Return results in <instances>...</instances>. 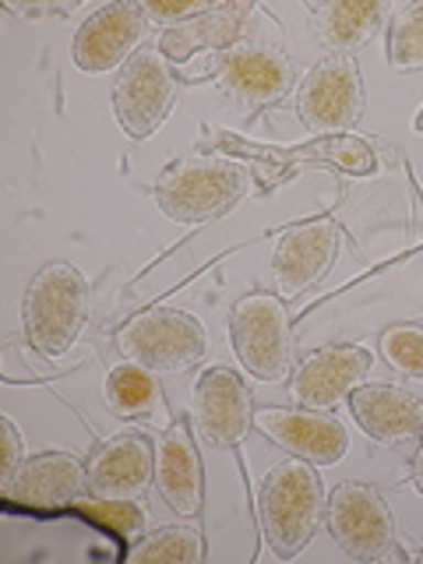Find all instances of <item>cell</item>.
Segmentation results:
<instances>
[{
  "label": "cell",
  "mask_w": 423,
  "mask_h": 564,
  "mask_svg": "<svg viewBox=\"0 0 423 564\" xmlns=\"http://www.w3.org/2000/svg\"><path fill=\"white\" fill-rule=\"evenodd\" d=\"M328 494L317 466L304 458H282L258 487V519L261 536L279 561H293L314 540L317 525L325 519Z\"/></svg>",
  "instance_id": "6da1fadb"
},
{
  "label": "cell",
  "mask_w": 423,
  "mask_h": 564,
  "mask_svg": "<svg viewBox=\"0 0 423 564\" xmlns=\"http://www.w3.org/2000/svg\"><path fill=\"white\" fill-rule=\"evenodd\" d=\"M88 322V282L70 261H50L29 279L22 300L25 339L35 352L57 360L78 343Z\"/></svg>",
  "instance_id": "7a4b0ae2"
},
{
  "label": "cell",
  "mask_w": 423,
  "mask_h": 564,
  "mask_svg": "<svg viewBox=\"0 0 423 564\" xmlns=\"http://www.w3.org/2000/svg\"><path fill=\"white\" fill-rule=\"evenodd\" d=\"M243 187L247 173L237 163L216 155H191L159 176L152 198L166 219L181 226H202L226 216L240 202Z\"/></svg>",
  "instance_id": "3957f363"
},
{
  "label": "cell",
  "mask_w": 423,
  "mask_h": 564,
  "mask_svg": "<svg viewBox=\"0 0 423 564\" xmlns=\"http://www.w3.org/2000/svg\"><path fill=\"white\" fill-rule=\"evenodd\" d=\"M229 343L240 367L258 381L279 384L293 370V325L279 293H247L229 311Z\"/></svg>",
  "instance_id": "277c9868"
},
{
  "label": "cell",
  "mask_w": 423,
  "mask_h": 564,
  "mask_svg": "<svg viewBox=\"0 0 423 564\" xmlns=\"http://www.w3.org/2000/svg\"><path fill=\"white\" fill-rule=\"evenodd\" d=\"M117 349L128 364L149 367L155 375H184L208 352V332L187 311L152 307L120 325Z\"/></svg>",
  "instance_id": "5b68a950"
},
{
  "label": "cell",
  "mask_w": 423,
  "mask_h": 564,
  "mask_svg": "<svg viewBox=\"0 0 423 564\" xmlns=\"http://www.w3.org/2000/svg\"><path fill=\"white\" fill-rule=\"evenodd\" d=\"M176 93H181V82H176L163 50L141 46L120 67V75L113 82V113L120 120V128L134 141L152 138L170 120Z\"/></svg>",
  "instance_id": "8992f818"
},
{
  "label": "cell",
  "mask_w": 423,
  "mask_h": 564,
  "mask_svg": "<svg viewBox=\"0 0 423 564\" xmlns=\"http://www.w3.org/2000/svg\"><path fill=\"white\" fill-rule=\"evenodd\" d=\"M296 117L311 134H343L364 117V78L349 53L317 61L296 88Z\"/></svg>",
  "instance_id": "52a82bcc"
},
{
  "label": "cell",
  "mask_w": 423,
  "mask_h": 564,
  "mask_svg": "<svg viewBox=\"0 0 423 564\" xmlns=\"http://www.w3.org/2000/svg\"><path fill=\"white\" fill-rule=\"evenodd\" d=\"M325 522L332 540L357 561H378L395 540V522L378 487L346 480L328 494Z\"/></svg>",
  "instance_id": "ba28073f"
},
{
  "label": "cell",
  "mask_w": 423,
  "mask_h": 564,
  "mask_svg": "<svg viewBox=\"0 0 423 564\" xmlns=\"http://www.w3.org/2000/svg\"><path fill=\"white\" fill-rule=\"evenodd\" d=\"M149 18L141 4H106L85 18V25L75 32L70 43V61L82 75H110L120 70L141 50L149 35Z\"/></svg>",
  "instance_id": "9c48e42d"
},
{
  "label": "cell",
  "mask_w": 423,
  "mask_h": 564,
  "mask_svg": "<svg viewBox=\"0 0 423 564\" xmlns=\"http://www.w3.org/2000/svg\"><path fill=\"white\" fill-rule=\"evenodd\" d=\"M254 431H261L282 452L304 458L311 466H335L349 452V431L325 410H304V405H258Z\"/></svg>",
  "instance_id": "30bf717a"
},
{
  "label": "cell",
  "mask_w": 423,
  "mask_h": 564,
  "mask_svg": "<svg viewBox=\"0 0 423 564\" xmlns=\"http://www.w3.org/2000/svg\"><path fill=\"white\" fill-rule=\"evenodd\" d=\"M375 370V352L360 343H332L307 352L296 364L290 395L304 410H332L339 399H349Z\"/></svg>",
  "instance_id": "8fae6325"
},
{
  "label": "cell",
  "mask_w": 423,
  "mask_h": 564,
  "mask_svg": "<svg viewBox=\"0 0 423 564\" xmlns=\"http://www.w3.org/2000/svg\"><path fill=\"white\" fill-rule=\"evenodd\" d=\"M88 484V466L75 452H40L29 455L11 480L0 484V498L8 508L61 511L82 501Z\"/></svg>",
  "instance_id": "7c38bea8"
},
{
  "label": "cell",
  "mask_w": 423,
  "mask_h": 564,
  "mask_svg": "<svg viewBox=\"0 0 423 564\" xmlns=\"http://www.w3.org/2000/svg\"><path fill=\"white\" fill-rule=\"evenodd\" d=\"M216 82L237 106L258 110V106H272L293 93L296 67L286 57V50L247 43L223 53V61L216 67Z\"/></svg>",
  "instance_id": "4fadbf2b"
},
{
  "label": "cell",
  "mask_w": 423,
  "mask_h": 564,
  "mask_svg": "<svg viewBox=\"0 0 423 564\" xmlns=\"http://www.w3.org/2000/svg\"><path fill=\"white\" fill-rule=\"evenodd\" d=\"M88 490L110 501H145L155 484V445L141 431H120L88 455Z\"/></svg>",
  "instance_id": "5bb4252c"
},
{
  "label": "cell",
  "mask_w": 423,
  "mask_h": 564,
  "mask_svg": "<svg viewBox=\"0 0 423 564\" xmlns=\"http://www.w3.org/2000/svg\"><path fill=\"white\" fill-rule=\"evenodd\" d=\"M352 420L378 445H410L423 437V402L410 388L388 381H364L349 395Z\"/></svg>",
  "instance_id": "9a60e30c"
},
{
  "label": "cell",
  "mask_w": 423,
  "mask_h": 564,
  "mask_svg": "<svg viewBox=\"0 0 423 564\" xmlns=\"http://www.w3.org/2000/svg\"><path fill=\"white\" fill-rule=\"evenodd\" d=\"M335 251H339V229L328 219L293 226L290 234L279 240L275 258H272L275 293L282 300H293L304 290H311L314 282L332 269Z\"/></svg>",
  "instance_id": "2e32d148"
},
{
  "label": "cell",
  "mask_w": 423,
  "mask_h": 564,
  "mask_svg": "<svg viewBox=\"0 0 423 564\" xmlns=\"http://www.w3.org/2000/svg\"><path fill=\"white\" fill-rule=\"evenodd\" d=\"M194 405H198V423L202 434L219 448H234L240 445V437L254 427L251 416V395H247V384L234 367L216 364L205 367V375L194 384Z\"/></svg>",
  "instance_id": "e0dca14e"
},
{
  "label": "cell",
  "mask_w": 423,
  "mask_h": 564,
  "mask_svg": "<svg viewBox=\"0 0 423 564\" xmlns=\"http://www.w3.org/2000/svg\"><path fill=\"white\" fill-rule=\"evenodd\" d=\"M155 487L181 519H198L205 505V466L194 434L184 420H176L155 448Z\"/></svg>",
  "instance_id": "ac0fdd59"
},
{
  "label": "cell",
  "mask_w": 423,
  "mask_h": 564,
  "mask_svg": "<svg viewBox=\"0 0 423 564\" xmlns=\"http://www.w3.org/2000/svg\"><path fill=\"white\" fill-rule=\"evenodd\" d=\"M395 8L384 0H325L314 8V29L332 53H352L388 29Z\"/></svg>",
  "instance_id": "d6986e66"
},
{
  "label": "cell",
  "mask_w": 423,
  "mask_h": 564,
  "mask_svg": "<svg viewBox=\"0 0 423 564\" xmlns=\"http://www.w3.org/2000/svg\"><path fill=\"white\" fill-rule=\"evenodd\" d=\"M102 395H106V405L113 410V416L120 420L155 423V427H163V431L173 427L166 399H163V384H159L155 370L149 367H138V364L113 367L110 375H106Z\"/></svg>",
  "instance_id": "ffe728a7"
},
{
  "label": "cell",
  "mask_w": 423,
  "mask_h": 564,
  "mask_svg": "<svg viewBox=\"0 0 423 564\" xmlns=\"http://www.w3.org/2000/svg\"><path fill=\"white\" fill-rule=\"evenodd\" d=\"M247 14H251V8H212L202 18H191V22H184V25H173L163 35V57L166 61H187L198 46L240 40Z\"/></svg>",
  "instance_id": "44dd1931"
},
{
  "label": "cell",
  "mask_w": 423,
  "mask_h": 564,
  "mask_svg": "<svg viewBox=\"0 0 423 564\" xmlns=\"http://www.w3.org/2000/svg\"><path fill=\"white\" fill-rule=\"evenodd\" d=\"M131 557L145 564H202L205 540L194 525H163L152 536L141 540L131 551Z\"/></svg>",
  "instance_id": "7402d4cb"
},
{
  "label": "cell",
  "mask_w": 423,
  "mask_h": 564,
  "mask_svg": "<svg viewBox=\"0 0 423 564\" xmlns=\"http://www.w3.org/2000/svg\"><path fill=\"white\" fill-rule=\"evenodd\" d=\"M388 67L399 75L423 70V0H413L388 22Z\"/></svg>",
  "instance_id": "603a6c76"
},
{
  "label": "cell",
  "mask_w": 423,
  "mask_h": 564,
  "mask_svg": "<svg viewBox=\"0 0 423 564\" xmlns=\"http://www.w3.org/2000/svg\"><path fill=\"white\" fill-rule=\"evenodd\" d=\"M78 508L88 519H96L106 529H113V533L123 536L128 543H141V536H145L149 516H145V505L141 501H110V498H96L93 494V498H82Z\"/></svg>",
  "instance_id": "cb8c5ba5"
},
{
  "label": "cell",
  "mask_w": 423,
  "mask_h": 564,
  "mask_svg": "<svg viewBox=\"0 0 423 564\" xmlns=\"http://www.w3.org/2000/svg\"><path fill=\"white\" fill-rule=\"evenodd\" d=\"M381 357L392 364L399 375L423 381V328L420 325H395L381 335Z\"/></svg>",
  "instance_id": "d4e9b609"
},
{
  "label": "cell",
  "mask_w": 423,
  "mask_h": 564,
  "mask_svg": "<svg viewBox=\"0 0 423 564\" xmlns=\"http://www.w3.org/2000/svg\"><path fill=\"white\" fill-rule=\"evenodd\" d=\"M0 434H4V452H0V480H11V476L18 473V466H22L29 455H25L22 434H18L11 416H0Z\"/></svg>",
  "instance_id": "484cf974"
},
{
  "label": "cell",
  "mask_w": 423,
  "mask_h": 564,
  "mask_svg": "<svg viewBox=\"0 0 423 564\" xmlns=\"http://www.w3.org/2000/svg\"><path fill=\"white\" fill-rule=\"evenodd\" d=\"M145 8V18L149 22H159V25H176V22H191V18H202L212 11V4H141Z\"/></svg>",
  "instance_id": "4316f807"
},
{
  "label": "cell",
  "mask_w": 423,
  "mask_h": 564,
  "mask_svg": "<svg viewBox=\"0 0 423 564\" xmlns=\"http://www.w3.org/2000/svg\"><path fill=\"white\" fill-rule=\"evenodd\" d=\"M413 487H416V494L423 498V437H420V452L413 458Z\"/></svg>",
  "instance_id": "83f0119b"
},
{
  "label": "cell",
  "mask_w": 423,
  "mask_h": 564,
  "mask_svg": "<svg viewBox=\"0 0 423 564\" xmlns=\"http://www.w3.org/2000/svg\"><path fill=\"white\" fill-rule=\"evenodd\" d=\"M413 128H416V131H420V134H423V110H420V117H416V120H413Z\"/></svg>",
  "instance_id": "f1b7e54d"
},
{
  "label": "cell",
  "mask_w": 423,
  "mask_h": 564,
  "mask_svg": "<svg viewBox=\"0 0 423 564\" xmlns=\"http://www.w3.org/2000/svg\"><path fill=\"white\" fill-rule=\"evenodd\" d=\"M420 564H423V554H420Z\"/></svg>",
  "instance_id": "f546056e"
}]
</instances>
